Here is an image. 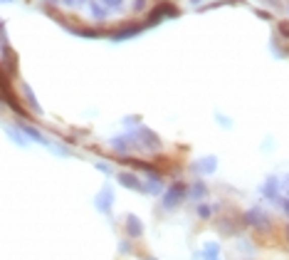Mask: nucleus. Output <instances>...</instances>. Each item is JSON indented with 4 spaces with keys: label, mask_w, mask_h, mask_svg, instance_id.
Wrapping results in <instances>:
<instances>
[{
    "label": "nucleus",
    "mask_w": 289,
    "mask_h": 260,
    "mask_svg": "<svg viewBox=\"0 0 289 260\" xmlns=\"http://www.w3.org/2000/svg\"><path fill=\"white\" fill-rule=\"evenodd\" d=\"M168 15H171V18H176L178 10H176V5H168V3H163V5H158L154 13L149 15V20H146V23H149V25H156V23H161L163 18H168Z\"/></svg>",
    "instance_id": "f257e3e1"
},
{
    "label": "nucleus",
    "mask_w": 289,
    "mask_h": 260,
    "mask_svg": "<svg viewBox=\"0 0 289 260\" xmlns=\"http://www.w3.org/2000/svg\"><path fill=\"white\" fill-rule=\"evenodd\" d=\"M143 27H149V23H133V25H124V27H119V32H114V37L116 40H124V37H129V35H138Z\"/></svg>",
    "instance_id": "f03ea898"
},
{
    "label": "nucleus",
    "mask_w": 289,
    "mask_h": 260,
    "mask_svg": "<svg viewBox=\"0 0 289 260\" xmlns=\"http://www.w3.org/2000/svg\"><path fill=\"white\" fill-rule=\"evenodd\" d=\"M183 193H185V189H183L180 184H178V186H173V193H168V196H166V206H173V203H176Z\"/></svg>",
    "instance_id": "7ed1b4c3"
},
{
    "label": "nucleus",
    "mask_w": 289,
    "mask_h": 260,
    "mask_svg": "<svg viewBox=\"0 0 289 260\" xmlns=\"http://www.w3.org/2000/svg\"><path fill=\"white\" fill-rule=\"evenodd\" d=\"M126 226H129V233H131V236H141V223H138V218L129 215V218H126Z\"/></svg>",
    "instance_id": "20e7f679"
},
{
    "label": "nucleus",
    "mask_w": 289,
    "mask_h": 260,
    "mask_svg": "<svg viewBox=\"0 0 289 260\" xmlns=\"http://www.w3.org/2000/svg\"><path fill=\"white\" fill-rule=\"evenodd\" d=\"M121 181H124L126 186H133V189H141V184H138V181H136L133 176H129V174H124V176H121Z\"/></svg>",
    "instance_id": "39448f33"
},
{
    "label": "nucleus",
    "mask_w": 289,
    "mask_h": 260,
    "mask_svg": "<svg viewBox=\"0 0 289 260\" xmlns=\"http://www.w3.org/2000/svg\"><path fill=\"white\" fill-rule=\"evenodd\" d=\"M104 3H107V5H111V8H119V5H121V0H104Z\"/></svg>",
    "instance_id": "423d86ee"
},
{
    "label": "nucleus",
    "mask_w": 289,
    "mask_h": 260,
    "mask_svg": "<svg viewBox=\"0 0 289 260\" xmlns=\"http://www.w3.org/2000/svg\"><path fill=\"white\" fill-rule=\"evenodd\" d=\"M279 30H282V35H289V23H282L279 25Z\"/></svg>",
    "instance_id": "0eeeda50"
},
{
    "label": "nucleus",
    "mask_w": 289,
    "mask_h": 260,
    "mask_svg": "<svg viewBox=\"0 0 289 260\" xmlns=\"http://www.w3.org/2000/svg\"><path fill=\"white\" fill-rule=\"evenodd\" d=\"M193 3H198V0H193Z\"/></svg>",
    "instance_id": "6e6552de"
}]
</instances>
